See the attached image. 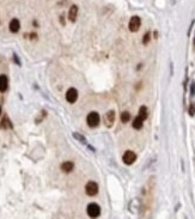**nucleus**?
Segmentation results:
<instances>
[{"mask_svg": "<svg viewBox=\"0 0 195 219\" xmlns=\"http://www.w3.org/2000/svg\"><path fill=\"white\" fill-rule=\"evenodd\" d=\"M189 115L190 116H194L195 115V103H191L189 105Z\"/></svg>", "mask_w": 195, "mask_h": 219, "instance_id": "16", "label": "nucleus"}, {"mask_svg": "<svg viewBox=\"0 0 195 219\" xmlns=\"http://www.w3.org/2000/svg\"><path fill=\"white\" fill-rule=\"evenodd\" d=\"M136 159V155L133 152V151H126L125 155L122 156V160L125 164H127V165H131V164H133Z\"/></svg>", "mask_w": 195, "mask_h": 219, "instance_id": "4", "label": "nucleus"}, {"mask_svg": "<svg viewBox=\"0 0 195 219\" xmlns=\"http://www.w3.org/2000/svg\"><path fill=\"white\" fill-rule=\"evenodd\" d=\"M73 137H74L78 141H80V142H83V144H86V139H85L84 135H81V134H79V133H73Z\"/></svg>", "mask_w": 195, "mask_h": 219, "instance_id": "15", "label": "nucleus"}, {"mask_svg": "<svg viewBox=\"0 0 195 219\" xmlns=\"http://www.w3.org/2000/svg\"><path fill=\"white\" fill-rule=\"evenodd\" d=\"M77 14H78V6H77V5H73L72 7L69 9V12H68V18H69V21H71V22H76Z\"/></svg>", "mask_w": 195, "mask_h": 219, "instance_id": "9", "label": "nucleus"}, {"mask_svg": "<svg viewBox=\"0 0 195 219\" xmlns=\"http://www.w3.org/2000/svg\"><path fill=\"white\" fill-rule=\"evenodd\" d=\"M85 192H86V194H87L89 196L96 195V194L98 193V186H97V183H96V182L90 181V182H89V183L85 186Z\"/></svg>", "mask_w": 195, "mask_h": 219, "instance_id": "3", "label": "nucleus"}, {"mask_svg": "<svg viewBox=\"0 0 195 219\" xmlns=\"http://www.w3.org/2000/svg\"><path fill=\"white\" fill-rule=\"evenodd\" d=\"M149 41H150V32L145 34V37H144V40H143V43L146 44V43H149Z\"/></svg>", "mask_w": 195, "mask_h": 219, "instance_id": "17", "label": "nucleus"}, {"mask_svg": "<svg viewBox=\"0 0 195 219\" xmlns=\"http://www.w3.org/2000/svg\"><path fill=\"white\" fill-rule=\"evenodd\" d=\"M139 116L140 117H143L144 120L147 117V108L146 107H140V109H139Z\"/></svg>", "mask_w": 195, "mask_h": 219, "instance_id": "13", "label": "nucleus"}, {"mask_svg": "<svg viewBox=\"0 0 195 219\" xmlns=\"http://www.w3.org/2000/svg\"><path fill=\"white\" fill-rule=\"evenodd\" d=\"M143 123H144V119L140 117V116H138V117H135L134 121H133V127H134L135 130H140L141 127H143Z\"/></svg>", "mask_w": 195, "mask_h": 219, "instance_id": "12", "label": "nucleus"}, {"mask_svg": "<svg viewBox=\"0 0 195 219\" xmlns=\"http://www.w3.org/2000/svg\"><path fill=\"white\" fill-rule=\"evenodd\" d=\"M9 87V79L5 74L0 76V92H5Z\"/></svg>", "mask_w": 195, "mask_h": 219, "instance_id": "8", "label": "nucleus"}, {"mask_svg": "<svg viewBox=\"0 0 195 219\" xmlns=\"http://www.w3.org/2000/svg\"><path fill=\"white\" fill-rule=\"evenodd\" d=\"M89 217L91 218H97L99 214H101V207L97 205V204H90L87 206V210H86Z\"/></svg>", "mask_w": 195, "mask_h": 219, "instance_id": "2", "label": "nucleus"}, {"mask_svg": "<svg viewBox=\"0 0 195 219\" xmlns=\"http://www.w3.org/2000/svg\"><path fill=\"white\" fill-rule=\"evenodd\" d=\"M19 29H21V23H19L18 19H16V18H14V19H12L10 22V31L11 32H18Z\"/></svg>", "mask_w": 195, "mask_h": 219, "instance_id": "10", "label": "nucleus"}, {"mask_svg": "<svg viewBox=\"0 0 195 219\" xmlns=\"http://www.w3.org/2000/svg\"><path fill=\"white\" fill-rule=\"evenodd\" d=\"M0 114H1V108H0Z\"/></svg>", "mask_w": 195, "mask_h": 219, "instance_id": "20", "label": "nucleus"}, {"mask_svg": "<svg viewBox=\"0 0 195 219\" xmlns=\"http://www.w3.org/2000/svg\"><path fill=\"white\" fill-rule=\"evenodd\" d=\"M73 168H74V164L72 162H65V163L61 164V169L65 172H71L73 170Z\"/></svg>", "mask_w": 195, "mask_h": 219, "instance_id": "11", "label": "nucleus"}, {"mask_svg": "<svg viewBox=\"0 0 195 219\" xmlns=\"http://www.w3.org/2000/svg\"><path fill=\"white\" fill-rule=\"evenodd\" d=\"M114 121H115V112L114 110L107 112V114H105V116H104V123H105V126H107V127H111L113 123H114Z\"/></svg>", "mask_w": 195, "mask_h": 219, "instance_id": "7", "label": "nucleus"}, {"mask_svg": "<svg viewBox=\"0 0 195 219\" xmlns=\"http://www.w3.org/2000/svg\"><path fill=\"white\" fill-rule=\"evenodd\" d=\"M13 58H14V60L17 61V64H18V65H21V61H19L18 57H17V54H13Z\"/></svg>", "mask_w": 195, "mask_h": 219, "instance_id": "19", "label": "nucleus"}, {"mask_svg": "<svg viewBox=\"0 0 195 219\" xmlns=\"http://www.w3.org/2000/svg\"><path fill=\"white\" fill-rule=\"evenodd\" d=\"M78 98V91L73 87H71L67 90V92H66V99L68 103H74Z\"/></svg>", "mask_w": 195, "mask_h": 219, "instance_id": "6", "label": "nucleus"}, {"mask_svg": "<svg viewBox=\"0 0 195 219\" xmlns=\"http://www.w3.org/2000/svg\"><path fill=\"white\" fill-rule=\"evenodd\" d=\"M140 25H141V21H140V18L138 17V16H133L132 18H131V21H129V30L131 31H133V32H135V31H138L139 30V28H140Z\"/></svg>", "mask_w": 195, "mask_h": 219, "instance_id": "5", "label": "nucleus"}, {"mask_svg": "<svg viewBox=\"0 0 195 219\" xmlns=\"http://www.w3.org/2000/svg\"><path fill=\"white\" fill-rule=\"evenodd\" d=\"M129 119H131V114L128 113V112H123L122 114H121V121L122 122H128L129 121Z\"/></svg>", "mask_w": 195, "mask_h": 219, "instance_id": "14", "label": "nucleus"}, {"mask_svg": "<svg viewBox=\"0 0 195 219\" xmlns=\"http://www.w3.org/2000/svg\"><path fill=\"white\" fill-rule=\"evenodd\" d=\"M86 121H87V125L94 128V127H97V126L99 125V122H101V116H99L98 113H96V112H91L90 114L87 115Z\"/></svg>", "mask_w": 195, "mask_h": 219, "instance_id": "1", "label": "nucleus"}, {"mask_svg": "<svg viewBox=\"0 0 195 219\" xmlns=\"http://www.w3.org/2000/svg\"><path fill=\"white\" fill-rule=\"evenodd\" d=\"M190 94H191V96L195 95V83L194 82L191 83V86H190Z\"/></svg>", "mask_w": 195, "mask_h": 219, "instance_id": "18", "label": "nucleus"}]
</instances>
